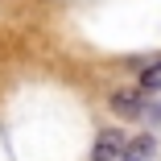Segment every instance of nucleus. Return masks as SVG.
<instances>
[{
  "label": "nucleus",
  "mask_w": 161,
  "mask_h": 161,
  "mask_svg": "<svg viewBox=\"0 0 161 161\" xmlns=\"http://www.w3.org/2000/svg\"><path fill=\"white\" fill-rule=\"evenodd\" d=\"M112 108H116L120 116H136V108H141V99H136L132 91H116V95H112Z\"/></svg>",
  "instance_id": "nucleus-3"
},
{
  "label": "nucleus",
  "mask_w": 161,
  "mask_h": 161,
  "mask_svg": "<svg viewBox=\"0 0 161 161\" xmlns=\"http://www.w3.org/2000/svg\"><path fill=\"white\" fill-rule=\"evenodd\" d=\"M120 149H124V132L120 128H103L99 136H95V161H116L120 157Z\"/></svg>",
  "instance_id": "nucleus-1"
},
{
  "label": "nucleus",
  "mask_w": 161,
  "mask_h": 161,
  "mask_svg": "<svg viewBox=\"0 0 161 161\" xmlns=\"http://www.w3.org/2000/svg\"><path fill=\"white\" fill-rule=\"evenodd\" d=\"M153 153H157V141L153 136H132V141H124L120 161H153Z\"/></svg>",
  "instance_id": "nucleus-2"
},
{
  "label": "nucleus",
  "mask_w": 161,
  "mask_h": 161,
  "mask_svg": "<svg viewBox=\"0 0 161 161\" xmlns=\"http://www.w3.org/2000/svg\"><path fill=\"white\" fill-rule=\"evenodd\" d=\"M141 91H161V62H153V66L141 75Z\"/></svg>",
  "instance_id": "nucleus-4"
}]
</instances>
